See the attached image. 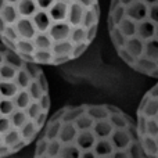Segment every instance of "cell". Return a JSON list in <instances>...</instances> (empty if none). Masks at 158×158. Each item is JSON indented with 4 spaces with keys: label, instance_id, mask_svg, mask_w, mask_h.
I'll return each mask as SVG.
<instances>
[{
    "label": "cell",
    "instance_id": "obj_3",
    "mask_svg": "<svg viewBox=\"0 0 158 158\" xmlns=\"http://www.w3.org/2000/svg\"><path fill=\"white\" fill-rule=\"evenodd\" d=\"M49 111V85L42 68L0 43V158L35 142Z\"/></svg>",
    "mask_w": 158,
    "mask_h": 158
},
{
    "label": "cell",
    "instance_id": "obj_4",
    "mask_svg": "<svg viewBox=\"0 0 158 158\" xmlns=\"http://www.w3.org/2000/svg\"><path fill=\"white\" fill-rule=\"evenodd\" d=\"M110 39L133 71L158 78V0H111Z\"/></svg>",
    "mask_w": 158,
    "mask_h": 158
},
{
    "label": "cell",
    "instance_id": "obj_2",
    "mask_svg": "<svg viewBox=\"0 0 158 158\" xmlns=\"http://www.w3.org/2000/svg\"><path fill=\"white\" fill-rule=\"evenodd\" d=\"M33 158H147L136 122L110 104L65 106L47 119Z\"/></svg>",
    "mask_w": 158,
    "mask_h": 158
},
{
    "label": "cell",
    "instance_id": "obj_5",
    "mask_svg": "<svg viewBox=\"0 0 158 158\" xmlns=\"http://www.w3.org/2000/svg\"><path fill=\"white\" fill-rule=\"evenodd\" d=\"M137 135L147 158H158V83L146 92L137 107Z\"/></svg>",
    "mask_w": 158,
    "mask_h": 158
},
{
    "label": "cell",
    "instance_id": "obj_1",
    "mask_svg": "<svg viewBox=\"0 0 158 158\" xmlns=\"http://www.w3.org/2000/svg\"><path fill=\"white\" fill-rule=\"evenodd\" d=\"M98 0H0V42L35 65H61L94 40Z\"/></svg>",
    "mask_w": 158,
    "mask_h": 158
}]
</instances>
